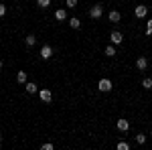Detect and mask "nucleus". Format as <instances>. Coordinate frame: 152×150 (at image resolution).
<instances>
[{
	"instance_id": "nucleus-20",
	"label": "nucleus",
	"mask_w": 152,
	"mask_h": 150,
	"mask_svg": "<svg viewBox=\"0 0 152 150\" xmlns=\"http://www.w3.org/2000/svg\"><path fill=\"white\" fill-rule=\"evenodd\" d=\"M65 6H69V8H75V6H77V0H65Z\"/></svg>"
},
{
	"instance_id": "nucleus-5",
	"label": "nucleus",
	"mask_w": 152,
	"mask_h": 150,
	"mask_svg": "<svg viewBox=\"0 0 152 150\" xmlns=\"http://www.w3.org/2000/svg\"><path fill=\"white\" fill-rule=\"evenodd\" d=\"M110 41H112V45H122V41H124V35H122L120 31H114V33L110 35Z\"/></svg>"
},
{
	"instance_id": "nucleus-6",
	"label": "nucleus",
	"mask_w": 152,
	"mask_h": 150,
	"mask_svg": "<svg viewBox=\"0 0 152 150\" xmlns=\"http://www.w3.org/2000/svg\"><path fill=\"white\" fill-rule=\"evenodd\" d=\"M116 126H118L120 132H128V130H130V122H128V120H124V118H120V120L116 122Z\"/></svg>"
},
{
	"instance_id": "nucleus-19",
	"label": "nucleus",
	"mask_w": 152,
	"mask_h": 150,
	"mask_svg": "<svg viewBox=\"0 0 152 150\" xmlns=\"http://www.w3.org/2000/svg\"><path fill=\"white\" fill-rule=\"evenodd\" d=\"M136 142L138 144H144L146 142V134H136Z\"/></svg>"
},
{
	"instance_id": "nucleus-24",
	"label": "nucleus",
	"mask_w": 152,
	"mask_h": 150,
	"mask_svg": "<svg viewBox=\"0 0 152 150\" xmlns=\"http://www.w3.org/2000/svg\"><path fill=\"white\" fill-rule=\"evenodd\" d=\"M0 69H2V59H0Z\"/></svg>"
},
{
	"instance_id": "nucleus-7",
	"label": "nucleus",
	"mask_w": 152,
	"mask_h": 150,
	"mask_svg": "<svg viewBox=\"0 0 152 150\" xmlns=\"http://www.w3.org/2000/svg\"><path fill=\"white\" fill-rule=\"evenodd\" d=\"M146 67H148V59L146 57H138L136 59V69L138 71H146Z\"/></svg>"
},
{
	"instance_id": "nucleus-14",
	"label": "nucleus",
	"mask_w": 152,
	"mask_h": 150,
	"mask_svg": "<svg viewBox=\"0 0 152 150\" xmlns=\"http://www.w3.org/2000/svg\"><path fill=\"white\" fill-rule=\"evenodd\" d=\"M69 26L71 29H79V26H81V20H79L77 16H71L69 18Z\"/></svg>"
},
{
	"instance_id": "nucleus-17",
	"label": "nucleus",
	"mask_w": 152,
	"mask_h": 150,
	"mask_svg": "<svg viewBox=\"0 0 152 150\" xmlns=\"http://www.w3.org/2000/svg\"><path fill=\"white\" fill-rule=\"evenodd\" d=\"M37 6L39 8H49L51 6V0H37Z\"/></svg>"
},
{
	"instance_id": "nucleus-12",
	"label": "nucleus",
	"mask_w": 152,
	"mask_h": 150,
	"mask_svg": "<svg viewBox=\"0 0 152 150\" xmlns=\"http://www.w3.org/2000/svg\"><path fill=\"white\" fill-rule=\"evenodd\" d=\"M55 18H57V20H65V18H67V10H65V8H57V10H55Z\"/></svg>"
},
{
	"instance_id": "nucleus-13",
	"label": "nucleus",
	"mask_w": 152,
	"mask_h": 150,
	"mask_svg": "<svg viewBox=\"0 0 152 150\" xmlns=\"http://www.w3.org/2000/svg\"><path fill=\"white\" fill-rule=\"evenodd\" d=\"M104 53H105V57H116V45H107L104 49Z\"/></svg>"
},
{
	"instance_id": "nucleus-21",
	"label": "nucleus",
	"mask_w": 152,
	"mask_h": 150,
	"mask_svg": "<svg viewBox=\"0 0 152 150\" xmlns=\"http://www.w3.org/2000/svg\"><path fill=\"white\" fill-rule=\"evenodd\" d=\"M146 35H152V18L146 23Z\"/></svg>"
},
{
	"instance_id": "nucleus-2",
	"label": "nucleus",
	"mask_w": 152,
	"mask_h": 150,
	"mask_svg": "<svg viewBox=\"0 0 152 150\" xmlns=\"http://www.w3.org/2000/svg\"><path fill=\"white\" fill-rule=\"evenodd\" d=\"M97 89H99V91H104V93H107V91H112V81L110 79H99L97 81Z\"/></svg>"
},
{
	"instance_id": "nucleus-22",
	"label": "nucleus",
	"mask_w": 152,
	"mask_h": 150,
	"mask_svg": "<svg viewBox=\"0 0 152 150\" xmlns=\"http://www.w3.org/2000/svg\"><path fill=\"white\" fill-rule=\"evenodd\" d=\"M41 148H43V150H53V148H55V144H51V142H47V144H43Z\"/></svg>"
},
{
	"instance_id": "nucleus-23",
	"label": "nucleus",
	"mask_w": 152,
	"mask_h": 150,
	"mask_svg": "<svg viewBox=\"0 0 152 150\" xmlns=\"http://www.w3.org/2000/svg\"><path fill=\"white\" fill-rule=\"evenodd\" d=\"M2 16H6V6L0 2V18H2Z\"/></svg>"
},
{
	"instance_id": "nucleus-18",
	"label": "nucleus",
	"mask_w": 152,
	"mask_h": 150,
	"mask_svg": "<svg viewBox=\"0 0 152 150\" xmlns=\"http://www.w3.org/2000/svg\"><path fill=\"white\" fill-rule=\"evenodd\" d=\"M118 150H130L128 142H118Z\"/></svg>"
},
{
	"instance_id": "nucleus-11",
	"label": "nucleus",
	"mask_w": 152,
	"mask_h": 150,
	"mask_svg": "<svg viewBox=\"0 0 152 150\" xmlns=\"http://www.w3.org/2000/svg\"><path fill=\"white\" fill-rule=\"evenodd\" d=\"M107 18H110V23H120V18H122V14L118 10H112L110 14H107Z\"/></svg>"
},
{
	"instance_id": "nucleus-8",
	"label": "nucleus",
	"mask_w": 152,
	"mask_h": 150,
	"mask_svg": "<svg viewBox=\"0 0 152 150\" xmlns=\"http://www.w3.org/2000/svg\"><path fill=\"white\" fill-rule=\"evenodd\" d=\"M136 18H144L146 14H148V6H144V4H140V6H136Z\"/></svg>"
},
{
	"instance_id": "nucleus-1",
	"label": "nucleus",
	"mask_w": 152,
	"mask_h": 150,
	"mask_svg": "<svg viewBox=\"0 0 152 150\" xmlns=\"http://www.w3.org/2000/svg\"><path fill=\"white\" fill-rule=\"evenodd\" d=\"M102 14H104V4H94L91 10H89V16L97 20V18H102Z\"/></svg>"
},
{
	"instance_id": "nucleus-25",
	"label": "nucleus",
	"mask_w": 152,
	"mask_h": 150,
	"mask_svg": "<svg viewBox=\"0 0 152 150\" xmlns=\"http://www.w3.org/2000/svg\"><path fill=\"white\" fill-rule=\"evenodd\" d=\"M0 138H2V136H0Z\"/></svg>"
},
{
	"instance_id": "nucleus-10",
	"label": "nucleus",
	"mask_w": 152,
	"mask_h": 150,
	"mask_svg": "<svg viewBox=\"0 0 152 150\" xmlns=\"http://www.w3.org/2000/svg\"><path fill=\"white\" fill-rule=\"evenodd\" d=\"M16 81H18L20 85H24V83L28 81V75H26V71H18V73H16Z\"/></svg>"
},
{
	"instance_id": "nucleus-4",
	"label": "nucleus",
	"mask_w": 152,
	"mask_h": 150,
	"mask_svg": "<svg viewBox=\"0 0 152 150\" xmlns=\"http://www.w3.org/2000/svg\"><path fill=\"white\" fill-rule=\"evenodd\" d=\"M39 97H41V102H43V104H51L53 93H51V89H41V91H39Z\"/></svg>"
},
{
	"instance_id": "nucleus-15",
	"label": "nucleus",
	"mask_w": 152,
	"mask_h": 150,
	"mask_svg": "<svg viewBox=\"0 0 152 150\" xmlns=\"http://www.w3.org/2000/svg\"><path fill=\"white\" fill-rule=\"evenodd\" d=\"M24 43H26L28 47H35V45H37V37H35V35H26Z\"/></svg>"
},
{
	"instance_id": "nucleus-16",
	"label": "nucleus",
	"mask_w": 152,
	"mask_h": 150,
	"mask_svg": "<svg viewBox=\"0 0 152 150\" xmlns=\"http://www.w3.org/2000/svg\"><path fill=\"white\" fill-rule=\"evenodd\" d=\"M142 87L144 89H152V77H144L142 79Z\"/></svg>"
},
{
	"instance_id": "nucleus-9",
	"label": "nucleus",
	"mask_w": 152,
	"mask_h": 150,
	"mask_svg": "<svg viewBox=\"0 0 152 150\" xmlns=\"http://www.w3.org/2000/svg\"><path fill=\"white\" fill-rule=\"evenodd\" d=\"M24 89H26V93H37L39 91V87H37L35 81H26V83H24Z\"/></svg>"
},
{
	"instance_id": "nucleus-3",
	"label": "nucleus",
	"mask_w": 152,
	"mask_h": 150,
	"mask_svg": "<svg viewBox=\"0 0 152 150\" xmlns=\"http://www.w3.org/2000/svg\"><path fill=\"white\" fill-rule=\"evenodd\" d=\"M39 55H41V59H45V61H47V59H51V57H53V47H51V45H43Z\"/></svg>"
}]
</instances>
